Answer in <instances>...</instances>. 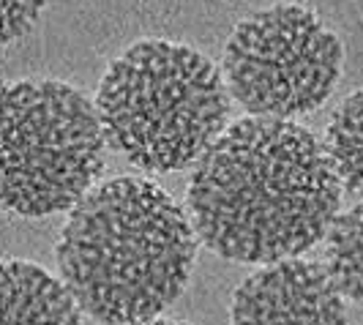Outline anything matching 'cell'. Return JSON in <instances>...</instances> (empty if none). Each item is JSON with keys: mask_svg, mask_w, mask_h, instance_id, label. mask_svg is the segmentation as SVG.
Listing matches in <instances>:
<instances>
[{"mask_svg": "<svg viewBox=\"0 0 363 325\" xmlns=\"http://www.w3.org/2000/svg\"><path fill=\"white\" fill-rule=\"evenodd\" d=\"M140 325H189V323H178V320H147V323Z\"/></svg>", "mask_w": 363, "mask_h": 325, "instance_id": "cell-11", "label": "cell"}, {"mask_svg": "<svg viewBox=\"0 0 363 325\" xmlns=\"http://www.w3.org/2000/svg\"><path fill=\"white\" fill-rule=\"evenodd\" d=\"M361 230H363V208L361 202H352L347 211H336L325 227L328 235V260L325 271L336 282L339 292L358 304L363 295V273H361Z\"/></svg>", "mask_w": 363, "mask_h": 325, "instance_id": "cell-9", "label": "cell"}, {"mask_svg": "<svg viewBox=\"0 0 363 325\" xmlns=\"http://www.w3.org/2000/svg\"><path fill=\"white\" fill-rule=\"evenodd\" d=\"M197 233L159 183L112 178L79 199L57 238V271L74 304L101 325L153 320L181 295Z\"/></svg>", "mask_w": 363, "mask_h": 325, "instance_id": "cell-2", "label": "cell"}, {"mask_svg": "<svg viewBox=\"0 0 363 325\" xmlns=\"http://www.w3.org/2000/svg\"><path fill=\"white\" fill-rule=\"evenodd\" d=\"M96 115L104 143L147 172L194 164L227 128L230 96L221 72L202 53L145 38L109 63Z\"/></svg>", "mask_w": 363, "mask_h": 325, "instance_id": "cell-3", "label": "cell"}, {"mask_svg": "<svg viewBox=\"0 0 363 325\" xmlns=\"http://www.w3.org/2000/svg\"><path fill=\"white\" fill-rule=\"evenodd\" d=\"M361 118H363V93L352 91L336 107L328 123L325 153L328 164L336 181L350 197H361L363 192V143H361Z\"/></svg>", "mask_w": 363, "mask_h": 325, "instance_id": "cell-8", "label": "cell"}, {"mask_svg": "<svg viewBox=\"0 0 363 325\" xmlns=\"http://www.w3.org/2000/svg\"><path fill=\"white\" fill-rule=\"evenodd\" d=\"M0 325H82V317L50 271L25 260H0Z\"/></svg>", "mask_w": 363, "mask_h": 325, "instance_id": "cell-7", "label": "cell"}, {"mask_svg": "<svg viewBox=\"0 0 363 325\" xmlns=\"http://www.w3.org/2000/svg\"><path fill=\"white\" fill-rule=\"evenodd\" d=\"M230 325H347V304L323 263L287 257L238 285Z\"/></svg>", "mask_w": 363, "mask_h": 325, "instance_id": "cell-6", "label": "cell"}, {"mask_svg": "<svg viewBox=\"0 0 363 325\" xmlns=\"http://www.w3.org/2000/svg\"><path fill=\"white\" fill-rule=\"evenodd\" d=\"M96 107L57 79L0 85V211L50 216L69 211L104 172Z\"/></svg>", "mask_w": 363, "mask_h": 325, "instance_id": "cell-4", "label": "cell"}, {"mask_svg": "<svg viewBox=\"0 0 363 325\" xmlns=\"http://www.w3.org/2000/svg\"><path fill=\"white\" fill-rule=\"evenodd\" d=\"M191 227L224 260L268 265L311 249L342 202V186L309 128L240 118L194 162Z\"/></svg>", "mask_w": 363, "mask_h": 325, "instance_id": "cell-1", "label": "cell"}, {"mask_svg": "<svg viewBox=\"0 0 363 325\" xmlns=\"http://www.w3.org/2000/svg\"><path fill=\"white\" fill-rule=\"evenodd\" d=\"M342 63V41L311 9L276 3L238 22L221 79L249 115L290 121L325 104Z\"/></svg>", "mask_w": 363, "mask_h": 325, "instance_id": "cell-5", "label": "cell"}, {"mask_svg": "<svg viewBox=\"0 0 363 325\" xmlns=\"http://www.w3.org/2000/svg\"><path fill=\"white\" fill-rule=\"evenodd\" d=\"M47 0H0V47L22 38L44 9Z\"/></svg>", "mask_w": 363, "mask_h": 325, "instance_id": "cell-10", "label": "cell"}]
</instances>
